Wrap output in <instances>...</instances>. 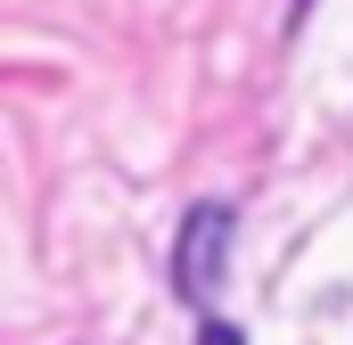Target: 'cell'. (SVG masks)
<instances>
[{"label":"cell","instance_id":"6da1fadb","mask_svg":"<svg viewBox=\"0 0 353 345\" xmlns=\"http://www.w3.org/2000/svg\"><path fill=\"white\" fill-rule=\"evenodd\" d=\"M222 263H230V206H189V222H181V239H173V288L189 304L214 296L222 288Z\"/></svg>","mask_w":353,"mask_h":345},{"label":"cell","instance_id":"7a4b0ae2","mask_svg":"<svg viewBox=\"0 0 353 345\" xmlns=\"http://www.w3.org/2000/svg\"><path fill=\"white\" fill-rule=\"evenodd\" d=\"M197 345H247V337H239L230 321H205V329H197Z\"/></svg>","mask_w":353,"mask_h":345}]
</instances>
